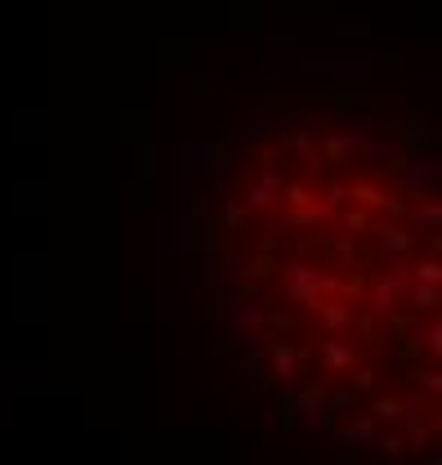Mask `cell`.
<instances>
[{
    "mask_svg": "<svg viewBox=\"0 0 442 465\" xmlns=\"http://www.w3.org/2000/svg\"><path fill=\"white\" fill-rule=\"evenodd\" d=\"M376 417H384V421H394V417H402V412H398V403H380V407H376Z\"/></svg>",
    "mask_w": 442,
    "mask_h": 465,
    "instance_id": "cell-1",
    "label": "cell"
},
{
    "mask_svg": "<svg viewBox=\"0 0 442 465\" xmlns=\"http://www.w3.org/2000/svg\"><path fill=\"white\" fill-rule=\"evenodd\" d=\"M433 300H438L433 291H420V295H416V305H420V309H433Z\"/></svg>",
    "mask_w": 442,
    "mask_h": 465,
    "instance_id": "cell-2",
    "label": "cell"
}]
</instances>
